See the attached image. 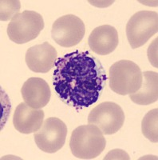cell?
<instances>
[{
  "label": "cell",
  "mask_w": 158,
  "mask_h": 160,
  "mask_svg": "<svg viewBox=\"0 0 158 160\" xmlns=\"http://www.w3.org/2000/svg\"><path fill=\"white\" fill-rule=\"evenodd\" d=\"M56 49L49 42L33 46L26 53L28 68L35 73H47L54 68L57 59Z\"/></svg>",
  "instance_id": "9"
},
{
  "label": "cell",
  "mask_w": 158,
  "mask_h": 160,
  "mask_svg": "<svg viewBox=\"0 0 158 160\" xmlns=\"http://www.w3.org/2000/svg\"><path fill=\"white\" fill-rule=\"evenodd\" d=\"M106 140L103 133L96 126H79L71 134L69 148L76 158L93 159L105 150Z\"/></svg>",
  "instance_id": "2"
},
{
  "label": "cell",
  "mask_w": 158,
  "mask_h": 160,
  "mask_svg": "<svg viewBox=\"0 0 158 160\" xmlns=\"http://www.w3.org/2000/svg\"><path fill=\"white\" fill-rule=\"evenodd\" d=\"M158 31V14L155 11H141L129 18L126 35L133 49L142 47Z\"/></svg>",
  "instance_id": "5"
},
{
  "label": "cell",
  "mask_w": 158,
  "mask_h": 160,
  "mask_svg": "<svg viewBox=\"0 0 158 160\" xmlns=\"http://www.w3.org/2000/svg\"><path fill=\"white\" fill-rule=\"evenodd\" d=\"M157 38H155L148 49V58L151 64L156 68H157Z\"/></svg>",
  "instance_id": "16"
},
{
  "label": "cell",
  "mask_w": 158,
  "mask_h": 160,
  "mask_svg": "<svg viewBox=\"0 0 158 160\" xmlns=\"http://www.w3.org/2000/svg\"><path fill=\"white\" fill-rule=\"evenodd\" d=\"M44 111L35 109L26 102H21L15 109L13 124L15 129L22 134L35 133L43 123Z\"/></svg>",
  "instance_id": "10"
},
{
  "label": "cell",
  "mask_w": 158,
  "mask_h": 160,
  "mask_svg": "<svg viewBox=\"0 0 158 160\" xmlns=\"http://www.w3.org/2000/svg\"><path fill=\"white\" fill-rule=\"evenodd\" d=\"M67 135L66 125L60 118L50 117L45 120L34 135L38 148L43 152L55 153L64 146Z\"/></svg>",
  "instance_id": "7"
},
{
  "label": "cell",
  "mask_w": 158,
  "mask_h": 160,
  "mask_svg": "<svg viewBox=\"0 0 158 160\" xmlns=\"http://www.w3.org/2000/svg\"><path fill=\"white\" fill-rule=\"evenodd\" d=\"M109 88L120 95L133 94L140 89L143 75L139 66L130 60H120L109 71Z\"/></svg>",
  "instance_id": "3"
},
{
  "label": "cell",
  "mask_w": 158,
  "mask_h": 160,
  "mask_svg": "<svg viewBox=\"0 0 158 160\" xmlns=\"http://www.w3.org/2000/svg\"><path fill=\"white\" fill-rule=\"evenodd\" d=\"M1 14L0 18L2 21L12 19L18 14L21 8L19 1H1Z\"/></svg>",
  "instance_id": "15"
},
{
  "label": "cell",
  "mask_w": 158,
  "mask_h": 160,
  "mask_svg": "<svg viewBox=\"0 0 158 160\" xmlns=\"http://www.w3.org/2000/svg\"><path fill=\"white\" fill-rule=\"evenodd\" d=\"M24 102L35 109H42L47 105L51 96L50 88L43 78H28L21 89Z\"/></svg>",
  "instance_id": "11"
},
{
  "label": "cell",
  "mask_w": 158,
  "mask_h": 160,
  "mask_svg": "<svg viewBox=\"0 0 158 160\" xmlns=\"http://www.w3.org/2000/svg\"><path fill=\"white\" fill-rule=\"evenodd\" d=\"M107 79L100 60L89 51H75L58 58L53 74V85L58 96L76 108L95 103Z\"/></svg>",
  "instance_id": "1"
},
{
  "label": "cell",
  "mask_w": 158,
  "mask_h": 160,
  "mask_svg": "<svg viewBox=\"0 0 158 160\" xmlns=\"http://www.w3.org/2000/svg\"><path fill=\"white\" fill-rule=\"evenodd\" d=\"M85 32V24L81 18L74 15H66L53 23L51 36L61 47L71 48L82 41Z\"/></svg>",
  "instance_id": "8"
},
{
  "label": "cell",
  "mask_w": 158,
  "mask_h": 160,
  "mask_svg": "<svg viewBox=\"0 0 158 160\" xmlns=\"http://www.w3.org/2000/svg\"><path fill=\"white\" fill-rule=\"evenodd\" d=\"M117 156H119V158H122V159H129V157L127 153L119 149L113 150V151H110L104 158V159H114V158H117Z\"/></svg>",
  "instance_id": "17"
},
{
  "label": "cell",
  "mask_w": 158,
  "mask_h": 160,
  "mask_svg": "<svg viewBox=\"0 0 158 160\" xmlns=\"http://www.w3.org/2000/svg\"><path fill=\"white\" fill-rule=\"evenodd\" d=\"M119 43L116 28L110 25L99 26L89 36L88 44L92 51L100 55H107L113 52Z\"/></svg>",
  "instance_id": "12"
},
{
  "label": "cell",
  "mask_w": 158,
  "mask_h": 160,
  "mask_svg": "<svg viewBox=\"0 0 158 160\" xmlns=\"http://www.w3.org/2000/svg\"><path fill=\"white\" fill-rule=\"evenodd\" d=\"M144 80L140 89L129 95L130 99L138 105H149L158 99V74L154 71L142 73Z\"/></svg>",
  "instance_id": "13"
},
{
  "label": "cell",
  "mask_w": 158,
  "mask_h": 160,
  "mask_svg": "<svg viewBox=\"0 0 158 160\" xmlns=\"http://www.w3.org/2000/svg\"><path fill=\"white\" fill-rule=\"evenodd\" d=\"M44 28L43 18L34 11L18 13L7 27V35L12 42L24 44L35 39Z\"/></svg>",
  "instance_id": "4"
},
{
  "label": "cell",
  "mask_w": 158,
  "mask_h": 160,
  "mask_svg": "<svg viewBox=\"0 0 158 160\" xmlns=\"http://www.w3.org/2000/svg\"><path fill=\"white\" fill-rule=\"evenodd\" d=\"M158 109L151 110L142 119V134L150 142L157 143L158 142Z\"/></svg>",
  "instance_id": "14"
},
{
  "label": "cell",
  "mask_w": 158,
  "mask_h": 160,
  "mask_svg": "<svg viewBox=\"0 0 158 160\" xmlns=\"http://www.w3.org/2000/svg\"><path fill=\"white\" fill-rule=\"evenodd\" d=\"M125 122V113L118 104L104 102L96 106L88 116V123L96 126L103 135H113L120 131Z\"/></svg>",
  "instance_id": "6"
}]
</instances>
